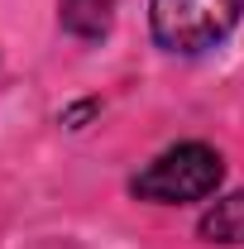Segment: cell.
<instances>
[{
  "label": "cell",
  "mask_w": 244,
  "mask_h": 249,
  "mask_svg": "<svg viewBox=\"0 0 244 249\" xmlns=\"http://www.w3.org/2000/svg\"><path fill=\"white\" fill-rule=\"evenodd\" d=\"M115 10L120 0H58V24L82 43H101L115 24Z\"/></svg>",
  "instance_id": "obj_3"
},
{
  "label": "cell",
  "mask_w": 244,
  "mask_h": 249,
  "mask_svg": "<svg viewBox=\"0 0 244 249\" xmlns=\"http://www.w3.org/2000/svg\"><path fill=\"white\" fill-rule=\"evenodd\" d=\"M244 15V0H149V34L173 58L220 48Z\"/></svg>",
  "instance_id": "obj_2"
},
{
  "label": "cell",
  "mask_w": 244,
  "mask_h": 249,
  "mask_svg": "<svg viewBox=\"0 0 244 249\" xmlns=\"http://www.w3.org/2000/svg\"><path fill=\"white\" fill-rule=\"evenodd\" d=\"M96 110H101V101H96V96H87V101H72L58 120H62V129H87V120H91Z\"/></svg>",
  "instance_id": "obj_5"
},
{
  "label": "cell",
  "mask_w": 244,
  "mask_h": 249,
  "mask_svg": "<svg viewBox=\"0 0 244 249\" xmlns=\"http://www.w3.org/2000/svg\"><path fill=\"white\" fill-rule=\"evenodd\" d=\"M225 182V158L206 139H182L173 149L149 158L134 178H129V196L149 201V206H192L215 196V187Z\"/></svg>",
  "instance_id": "obj_1"
},
{
  "label": "cell",
  "mask_w": 244,
  "mask_h": 249,
  "mask_svg": "<svg viewBox=\"0 0 244 249\" xmlns=\"http://www.w3.org/2000/svg\"><path fill=\"white\" fill-rule=\"evenodd\" d=\"M196 235L206 245H244V187L220 196L211 211L196 220Z\"/></svg>",
  "instance_id": "obj_4"
}]
</instances>
